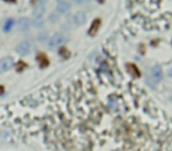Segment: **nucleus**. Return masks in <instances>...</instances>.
Masks as SVG:
<instances>
[{"label": "nucleus", "mask_w": 172, "mask_h": 151, "mask_svg": "<svg viewBox=\"0 0 172 151\" xmlns=\"http://www.w3.org/2000/svg\"><path fill=\"white\" fill-rule=\"evenodd\" d=\"M64 42H66V36L62 33H56V34H54L52 38H49V40H48V48L54 49L56 47H60Z\"/></svg>", "instance_id": "obj_1"}, {"label": "nucleus", "mask_w": 172, "mask_h": 151, "mask_svg": "<svg viewBox=\"0 0 172 151\" xmlns=\"http://www.w3.org/2000/svg\"><path fill=\"white\" fill-rule=\"evenodd\" d=\"M14 64V60L12 56H6V58L0 60V73H5L10 70Z\"/></svg>", "instance_id": "obj_2"}, {"label": "nucleus", "mask_w": 172, "mask_h": 151, "mask_svg": "<svg viewBox=\"0 0 172 151\" xmlns=\"http://www.w3.org/2000/svg\"><path fill=\"white\" fill-rule=\"evenodd\" d=\"M15 50L21 56H26L31 52V44H29L28 41H21V42H19V44L17 45Z\"/></svg>", "instance_id": "obj_3"}, {"label": "nucleus", "mask_w": 172, "mask_h": 151, "mask_svg": "<svg viewBox=\"0 0 172 151\" xmlns=\"http://www.w3.org/2000/svg\"><path fill=\"white\" fill-rule=\"evenodd\" d=\"M151 76H152L153 81L157 83L160 82L163 78V69L159 67V66H155L151 70Z\"/></svg>", "instance_id": "obj_4"}, {"label": "nucleus", "mask_w": 172, "mask_h": 151, "mask_svg": "<svg viewBox=\"0 0 172 151\" xmlns=\"http://www.w3.org/2000/svg\"><path fill=\"white\" fill-rule=\"evenodd\" d=\"M18 26H19V29L21 32L28 31L29 27H31V20H29V18H27V17L20 18L19 21H18Z\"/></svg>", "instance_id": "obj_5"}, {"label": "nucleus", "mask_w": 172, "mask_h": 151, "mask_svg": "<svg viewBox=\"0 0 172 151\" xmlns=\"http://www.w3.org/2000/svg\"><path fill=\"white\" fill-rule=\"evenodd\" d=\"M36 61H38L39 66L41 67V68H46L49 66V60H48L47 55L43 53H39L36 55Z\"/></svg>", "instance_id": "obj_6"}, {"label": "nucleus", "mask_w": 172, "mask_h": 151, "mask_svg": "<svg viewBox=\"0 0 172 151\" xmlns=\"http://www.w3.org/2000/svg\"><path fill=\"white\" fill-rule=\"evenodd\" d=\"M86 19H87L86 14H84V12H82V11H79V12H76V13L74 14V22H75V25H77V26H81V25L84 24V22H86Z\"/></svg>", "instance_id": "obj_7"}, {"label": "nucleus", "mask_w": 172, "mask_h": 151, "mask_svg": "<svg viewBox=\"0 0 172 151\" xmlns=\"http://www.w3.org/2000/svg\"><path fill=\"white\" fill-rule=\"evenodd\" d=\"M70 8V5L68 4L67 1H64V0H61V1H59V4L56 5V11L60 13V14H64V13H67L68 11Z\"/></svg>", "instance_id": "obj_8"}, {"label": "nucleus", "mask_w": 172, "mask_h": 151, "mask_svg": "<svg viewBox=\"0 0 172 151\" xmlns=\"http://www.w3.org/2000/svg\"><path fill=\"white\" fill-rule=\"evenodd\" d=\"M100 26H101V19H95L93 21V24H91L89 31H88V34L90 35V36L96 35V33H97L98 29H100Z\"/></svg>", "instance_id": "obj_9"}, {"label": "nucleus", "mask_w": 172, "mask_h": 151, "mask_svg": "<svg viewBox=\"0 0 172 151\" xmlns=\"http://www.w3.org/2000/svg\"><path fill=\"white\" fill-rule=\"evenodd\" d=\"M127 70H128L134 78H139V76H141V72H139L138 67H137L135 64H131V62L127 64Z\"/></svg>", "instance_id": "obj_10"}, {"label": "nucleus", "mask_w": 172, "mask_h": 151, "mask_svg": "<svg viewBox=\"0 0 172 151\" xmlns=\"http://www.w3.org/2000/svg\"><path fill=\"white\" fill-rule=\"evenodd\" d=\"M46 13V8H45V6L43 5H39L36 7H34L33 10V17L35 19H40V18H42L43 15Z\"/></svg>", "instance_id": "obj_11"}, {"label": "nucleus", "mask_w": 172, "mask_h": 151, "mask_svg": "<svg viewBox=\"0 0 172 151\" xmlns=\"http://www.w3.org/2000/svg\"><path fill=\"white\" fill-rule=\"evenodd\" d=\"M13 25H14V20L13 19L7 20L5 22V25H4V32H5V33H8L11 29H12V27H13Z\"/></svg>", "instance_id": "obj_12"}, {"label": "nucleus", "mask_w": 172, "mask_h": 151, "mask_svg": "<svg viewBox=\"0 0 172 151\" xmlns=\"http://www.w3.org/2000/svg\"><path fill=\"white\" fill-rule=\"evenodd\" d=\"M59 54H60V55H61L62 58H64V59H67L68 56H69V52H68V49L64 48V47H62V48L59 49Z\"/></svg>", "instance_id": "obj_13"}, {"label": "nucleus", "mask_w": 172, "mask_h": 151, "mask_svg": "<svg viewBox=\"0 0 172 151\" xmlns=\"http://www.w3.org/2000/svg\"><path fill=\"white\" fill-rule=\"evenodd\" d=\"M43 24H45V21H43L42 18H40V19H35L33 21V25L35 27H42Z\"/></svg>", "instance_id": "obj_14"}, {"label": "nucleus", "mask_w": 172, "mask_h": 151, "mask_svg": "<svg viewBox=\"0 0 172 151\" xmlns=\"http://www.w3.org/2000/svg\"><path fill=\"white\" fill-rule=\"evenodd\" d=\"M49 21H50L52 24H55L56 21H59V17H57L56 13H52V14L49 15Z\"/></svg>", "instance_id": "obj_15"}, {"label": "nucleus", "mask_w": 172, "mask_h": 151, "mask_svg": "<svg viewBox=\"0 0 172 151\" xmlns=\"http://www.w3.org/2000/svg\"><path fill=\"white\" fill-rule=\"evenodd\" d=\"M38 40L39 41H43V40H46V34L42 33V34H39L38 35Z\"/></svg>", "instance_id": "obj_16"}, {"label": "nucleus", "mask_w": 172, "mask_h": 151, "mask_svg": "<svg viewBox=\"0 0 172 151\" xmlns=\"http://www.w3.org/2000/svg\"><path fill=\"white\" fill-rule=\"evenodd\" d=\"M5 2H8V4H15L17 2V0H4Z\"/></svg>", "instance_id": "obj_17"}, {"label": "nucleus", "mask_w": 172, "mask_h": 151, "mask_svg": "<svg viewBox=\"0 0 172 151\" xmlns=\"http://www.w3.org/2000/svg\"><path fill=\"white\" fill-rule=\"evenodd\" d=\"M4 92H5V88H4V86H0V95H2Z\"/></svg>", "instance_id": "obj_18"}, {"label": "nucleus", "mask_w": 172, "mask_h": 151, "mask_svg": "<svg viewBox=\"0 0 172 151\" xmlns=\"http://www.w3.org/2000/svg\"><path fill=\"white\" fill-rule=\"evenodd\" d=\"M83 1H84V0H74V2H75V4H77V5H80V4H82Z\"/></svg>", "instance_id": "obj_19"}, {"label": "nucleus", "mask_w": 172, "mask_h": 151, "mask_svg": "<svg viewBox=\"0 0 172 151\" xmlns=\"http://www.w3.org/2000/svg\"><path fill=\"white\" fill-rule=\"evenodd\" d=\"M39 2H40V4H41V5H43V4H46V2H47L48 0H38Z\"/></svg>", "instance_id": "obj_20"}, {"label": "nucleus", "mask_w": 172, "mask_h": 151, "mask_svg": "<svg viewBox=\"0 0 172 151\" xmlns=\"http://www.w3.org/2000/svg\"><path fill=\"white\" fill-rule=\"evenodd\" d=\"M97 2H98V4H103V2H104V0H97Z\"/></svg>", "instance_id": "obj_21"}]
</instances>
